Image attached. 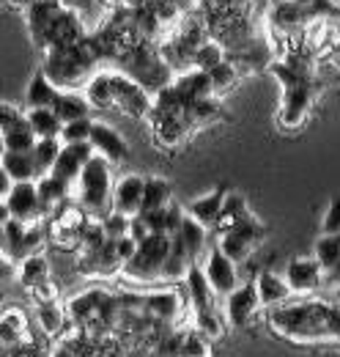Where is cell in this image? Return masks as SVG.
Wrapping results in <instances>:
<instances>
[{
	"mask_svg": "<svg viewBox=\"0 0 340 357\" xmlns=\"http://www.w3.org/2000/svg\"><path fill=\"white\" fill-rule=\"evenodd\" d=\"M269 327L291 341H340V305L283 303L269 311Z\"/></svg>",
	"mask_w": 340,
	"mask_h": 357,
	"instance_id": "obj_1",
	"label": "cell"
},
{
	"mask_svg": "<svg viewBox=\"0 0 340 357\" xmlns=\"http://www.w3.org/2000/svg\"><path fill=\"white\" fill-rule=\"evenodd\" d=\"M272 72H275V77L283 86L280 127L294 130V127H299L307 119L310 105L316 99V77H313L310 52L294 50V52L283 55L277 63H272Z\"/></svg>",
	"mask_w": 340,
	"mask_h": 357,
	"instance_id": "obj_2",
	"label": "cell"
},
{
	"mask_svg": "<svg viewBox=\"0 0 340 357\" xmlns=\"http://www.w3.org/2000/svg\"><path fill=\"white\" fill-rule=\"evenodd\" d=\"M77 206L88 218H105L110 212V192H113V176H110V162L99 154H93L83 165L77 176Z\"/></svg>",
	"mask_w": 340,
	"mask_h": 357,
	"instance_id": "obj_3",
	"label": "cell"
},
{
	"mask_svg": "<svg viewBox=\"0 0 340 357\" xmlns=\"http://www.w3.org/2000/svg\"><path fill=\"white\" fill-rule=\"evenodd\" d=\"M118 63L124 69V75L132 77L134 83H140L148 93H157L170 83V66L165 58H160L148 45H132L121 50Z\"/></svg>",
	"mask_w": 340,
	"mask_h": 357,
	"instance_id": "obj_4",
	"label": "cell"
},
{
	"mask_svg": "<svg viewBox=\"0 0 340 357\" xmlns=\"http://www.w3.org/2000/svg\"><path fill=\"white\" fill-rule=\"evenodd\" d=\"M168 248H170L168 234H148L146 239L137 242L132 259L121 267V272L127 275L129 280H137V283L160 280L165 256H168Z\"/></svg>",
	"mask_w": 340,
	"mask_h": 357,
	"instance_id": "obj_5",
	"label": "cell"
},
{
	"mask_svg": "<svg viewBox=\"0 0 340 357\" xmlns=\"http://www.w3.org/2000/svg\"><path fill=\"white\" fill-rule=\"evenodd\" d=\"M44 245V228L39 223H22L8 218L3 223V239H0V256L8 264H20L22 259L39 253Z\"/></svg>",
	"mask_w": 340,
	"mask_h": 357,
	"instance_id": "obj_6",
	"label": "cell"
},
{
	"mask_svg": "<svg viewBox=\"0 0 340 357\" xmlns=\"http://www.w3.org/2000/svg\"><path fill=\"white\" fill-rule=\"evenodd\" d=\"M261 239H263V225L258 223L253 215H247L245 220H239L236 225H231L228 231L219 234L217 248H219L233 264H245V261L253 256L255 248L261 245Z\"/></svg>",
	"mask_w": 340,
	"mask_h": 357,
	"instance_id": "obj_7",
	"label": "cell"
},
{
	"mask_svg": "<svg viewBox=\"0 0 340 357\" xmlns=\"http://www.w3.org/2000/svg\"><path fill=\"white\" fill-rule=\"evenodd\" d=\"M110 91H113V107L124 110L132 119H146L151 110V93L134 83L124 72L110 75Z\"/></svg>",
	"mask_w": 340,
	"mask_h": 357,
	"instance_id": "obj_8",
	"label": "cell"
},
{
	"mask_svg": "<svg viewBox=\"0 0 340 357\" xmlns=\"http://www.w3.org/2000/svg\"><path fill=\"white\" fill-rule=\"evenodd\" d=\"M8 206V215L14 220L22 223H39L42 215V204H39V192H36V181H14L8 195L3 198Z\"/></svg>",
	"mask_w": 340,
	"mask_h": 357,
	"instance_id": "obj_9",
	"label": "cell"
},
{
	"mask_svg": "<svg viewBox=\"0 0 340 357\" xmlns=\"http://www.w3.org/2000/svg\"><path fill=\"white\" fill-rule=\"evenodd\" d=\"M201 269H203V275H206V280H209V286H212L217 297H228L239 286V264H233L217 245L209 250L206 264Z\"/></svg>",
	"mask_w": 340,
	"mask_h": 357,
	"instance_id": "obj_10",
	"label": "cell"
},
{
	"mask_svg": "<svg viewBox=\"0 0 340 357\" xmlns=\"http://www.w3.org/2000/svg\"><path fill=\"white\" fill-rule=\"evenodd\" d=\"M91 157H93V149H91L88 140H83V143H61V151H58L55 165H52L49 174L55 178H61V181H66V184H75L80 171H83V165Z\"/></svg>",
	"mask_w": 340,
	"mask_h": 357,
	"instance_id": "obj_11",
	"label": "cell"
},
{
	"mask_svg": "<svg viewBox=\"0 0 340 357\" xmlns=\"http://www.w3.org/2000/svg\"><path fill=\"white\" fill-rule=\"evenodd\" d=\"M225 300H228V303H225V313H228V321H231L233 327H247V324L253 321L255 311L261 308L253 280L239 283Z\"/></svg>",
	"mask_w": 340,
	"mask_h": 357,
	"instance_id": "obj_12",
	"label": "cell"
},
{
	"mask_svg": "<svg viewBox=\"0 0 340 357\" xmlns=\"http://www.w3.org/2000/svg\"><path fill=\"white\" fill-rule=\"evenodd\" d=\"M88 143H91L93 154L105 157L110 165H118V162H127L129 160L127 140L116 132L113 127H107V124H96V121H93L91 135H88Z\"/></svg>",
	"mask_w": 340,
	"mask_h": 357,
	"instance_id": "obj_13",
	"label": "cell"
},
{
	"mask_svg": "<svg viewBox=\"0 0 340 357\" xmlns=\"http://www.w3.org/2000/svg\"><path fill=\"white\" fill-rule=\"evenodd\" d=\"M151 121V130H154V137L160 140V146L165 149H176L187 140V135L192 132V127L187 124L184 113L176 116V113H157V110H148L146 116Z\"/></svg>",
	"mask_w": 340,
	"mask_h": 357,
	"instance_id": "obj_14",
	"label": "cell"
},
{
	"mask_svg": "<svg viewBox=\"0 0 340 357\" xmlns=\"http://www.w3.org/2000/svg\"><path fill=\"white\" fill-rule=\"evenodd\" d=\"M85 36L83 31V20L72 11V8H61V14L55 17V22L49 25L47 36H44V47L42 50H49V47H69L77 45Z\"/></svg>",
	"mask_w": 340,
	"mask_h": 357,
	"instance_id": "obj_15",
	"label": "cell"
},
{
	"mask_svg": "<svg viewBox=\"0 0 340 357\" xmlns=\"http://www.w3.org/2000/svg\"><path fill=\"white\" fill-rule=\"evenodd\" d=\"M63 3L61 0H33L22 14H25V22H28V33L33 39L36 47H44V36L49 31V25L55 22V17L61 14Z\"/></svg>",
	"mask_w": 340,
	"mask_h": 357,
	"instance_id": "obj_16",
	"label": "cell"
},
{
	"mask_svg": "<svg viewBox=\"0 0 340 357\" xmlns=\"http://www.w3.org/2000/svg\"><path fill=\"white\" fill-rule=\"evenodd\" d=\"M321 280H324V269L316 259L302 256V259L288 261V267H286V283H288L291 291H302V294L316 291L321 286Z\"/></svg>",
	"mask_w": 340,
	"mask_h": 357,
	"instance_id": "obj_17",
	"label": "cell"
},
{
	"mask_svg": "<svg viewBox=\"0 0 340 357\" xmlns=\"http://www.w3.org/2000/svg\"><path fill=\"white\" fill-rule=\"evenodd\" d=\"M143 181L146 178L132 174L124 176L118 184H113V192H110V209L113 212H121V215H137L140 212V198H143Z\"/></svg>",
	"mask_w": 340,
	"mask_h": 357,
	"instance_id": "obj_18",
	"label": "cell"
},
{
	"mask_svg": "<svg viewBox=\"0 0 340 357\" xmlns=\"http://www.w3.org/2000/svg\"><path fill=\"white\" fill-rule=\"evenodd\" d=\"M255 291H258V303L263 308H275V305H283L288 297H291V289L286 283V278H280L277 272L272 269H261L253 278Z\"/></svg>",
	"mask_w": 340,
	"mask_h": 357,
	"instance_id": "obj_19",
	"label": "cell"
},
{
	"mask_svg": "<svg viewBox=\"0 0 340 357\" xmlns=\"http://www.w3.org/2000/svg\"><path fill=\"white\" fill-rule=\"evenodd\" d=\"M184 280H187V291H190V303H192V308H195V316H201V313H212L217 294L212 291V286H209L203 269L198 267V264H192V267L187 269Z\"/></svg>",
	"mask_w": 340,
	"mask_h": 357,
	"instance_id": "obj_20",
	"label": "cell"
},
{
	"mask_svg": "<svg viewBox=\"0 0 340 357\" xmlns=\"http://www.w3.org/2000/svg\"><path fill=\"white\" fill-rule=\"evenodd\" d=\"M25 341H31L28 316L20 311V308L0 311V347L3 349H11V347H20Z\"/></svg>",
	"mask_w": 340,
	"mask_h": 357,
	"instance_id": "obj_21",
	"label": "cell"
},
{
	"mask_svg": "<svg viewBox=\"0 0 340 357\" xmlns=\"http://www.w3.org/2000/svg\"><path fill=\"white\" fill-rule=\"evenodd\" d=\"M69 190H72V184L55 178L52 174H44V176L36 178V192H39V204H42L44 218L52 215V212H58V209L66 204Z\"/></svg>",
	"mask_w": 340,
	"mask_h": 357,
	"instance_id": "obj_22",
	"label": "cell"
},
{
	"mask_svg": "<svg viewBox=\"0 0 340 357\" xmlns=\"http://www.w3.org/2000/svg\"><path fill=\"white\" fill-rule=\"evenodd\" d=\"M170 83H173V89L184 96L187 105H190V102H198V99H209V96L214 93L209 75L201 72V69H190V72H184L181 77L170 80Z\"/></svg>",
	"mask_w": 340,
	"mask_h": 357,
	"instance_id": "obj_23",
	"label": "cell"
},
{
	"mask_svg": "<svg viewBox=\"0 0 340 357\" xmlns=\"http://www.w3.org/2000/svg\"><path fill=\"white\" fill-rule=\"evenodd\" d=\"M225 187H217L212 190L209 195H201V198H195L190 206H187V215L192 218V220H198V223L203 225L206 231L214 228L217 223V218H219V206H222V198H225Z\"/></svg>",
	"mask_w": 340,
	"mask_h": 357,
	"instance_id": "obj_24",
	"label": "cell"
},
{
	"mask_svg": "<svg viewBox=\"0 0 340 357\" xmlns=\"http://www.w3.org/2000/svg\"><path fill=\"white\" fill-rule=\"evenodd\" d=\"M140 218L146 220V225H148L151 234H168V236H173V234L178 231L181 220H184V209H181L178 204L170 201L168 206H162V209L140 212Z\"/></svg>",
	"mask_w": 340,
	"mask_h": 357,
	"instance_id": "obj_25",
	"label": "cell"
},
{
	"mask_svg": "<svg viewBox=\"0 0 340 357\" xmlns=\"http://www.w3.org/2000/svg\"><path fill=\"white\" fill-rule=\"evenodd\" d=\"M176 236H178V242L184 245L187 256L198 264V256L206 250V228L198 223V220H192V218L184 212V220H181V225H178Z\"/></svg>",
	"mask_w": 340,
	"mask_h": 357,
	"instance_id": "obj_26",
	"label": "cell"
},
{
	"mask_svg": "<svg viewBox=\"0 0 340 357\" xmlns=\"http://www.w3.org/2000/svg\"><path fill=\"white\" fill-rule=\"evenodd\" d=\"M52 110L66 124V121H75V119H88L93 107L88 105V99H85L83 93H77V91H61L58 99H55V105H52Z\"/></svg>",
	"mask_w": 340,
	"mask_h": 357,
	"instance_id": "obj_27",
	"label": "cell"
},
{
	"mask_svg": "<svg viewBox=\"0 0 340 357\" xmlns=\"http://www.w3.org/2000/svg\"><path fill=\"white\" fill-rule=\"evenodd\" d=\"M192 264H195V261L187 256L184 245H181L178 236L173 234V236H170V248H168V256H165V264H162L160 280H184L187 269L192 267Z\"/></svg>",
	"mask_w": 340,
	"mask_h": 357,
	"instance_id": "obj_28",
	"label": "cell"
},
{
	"mask_svg": "<svg viewBox=\"0 0 340 357\" xmlns=\"http://www.w3.org/2000/svg\"><path fill=\"white\" fill-rule=\"evenodd\" d=\"M173 201V190H170V181L165 178H146L143 181V198H140V212H154V209H162ZM137 212V215H140Z\"/></svg>",
	"mask_w": 340,
	"mask_h": 357,
	"instance_id": "obj_29",
	"label": "cell"
},
{
	"mask_svg": "<svg viewBox=\"0 0 340 357\" xmlns=\"http://www.w3.org/2000/svg\"><path fill=\"white\" fill-rule=\"evenodd\" d=\"M0 168L8 174L11 181H36V168L31 151H6L0 157Z\"/></svg>",
	"mask_w": 340,
	"mask_h": 357,
	"instance_id": "obj_30",
	"label": "cell"
},
{
	"mask_svg": "<svg viewBox=\"0 0 340 357\" xmlns=\"http://www.w3.org/2000/svg\"><path fill=\"white\" fill-rule=\"evenodd\" d=\"M247 215H250V212H247V201H245V195H239V192H225L222 206H219V218H217V223H214V231L222 234V231H228L231 225H236L239 220H245Z\"/></svg>",
	"mask_w": 340,
	"mask_h": 357,
	"instance_id": "obj_31",
	"label": "cell"
},
{
	"mask_svg": "<svg viewBox=\"0 0 340 357\" xmlns=\"http://www.w3.org/2000/svg\"><path fill=\"white\" fill-rule=\"evenodd\" d=\"M58 93H61V89H55V86L47 80V75L39 69V72L31 77V83H28L25 105H28V110H31V107H52L55 99H58Z\"/></svg>",
	"mask_w": 340,
	"mask_h": 357,
	"instance_id": "obj_32",
	"label": "cell"
},
{
	"mask_svg": "<svg viewBox=\"0 0 340 357\" xmlns=\"http://www.w3.org/2000/svg\"><path fill=\"white\" fill-rule=\"evenodd\" d=\"M143 313L148 319H157V321H170L178 313V297L173 291L148 294V297H143Z\"/></svg>",
	"mask_w": 340,
	"mask_h": 357,
	"instance_id": "obj_33",
	"label": "cell"
},
{
	"mask_svg": "<svg viewBox=\"0 0 340 357\" xmlns=\"http://www.w3.org/2000/svg\"><path fill=\"white\" fill-rule=\"evenodd\" d=\"M25 119H28V127L36 137H58L61 127H63V121L55 116L52 107H31L25 113Z\"/></svg>",
	"mask_w": 340,
	"mask_h": 357,
	"instance_id": "obj_34",
	"label": "cell"
},
{
	"mask_svg": "<svg viewBox=\"0 0 340 357\" xmlns=\"http://www.w3.org/2000/svg\"><path fill=\"white\" fill-rule=\"evenodd\" d=\"M47 280H49V264H47V259H44L42 253H33V256H28V259L20 261V283L28 291L39 289Z\"/></svg>",
	"mask_w": 340,
	"mask_h": 357,
	"instance_id": "obj_35",
	"label": "cell"
},
{
	"mask_svg": "<svg viewBox=\"0 0 340 357\" xmlns=\"http://www.w3.org/2000/svg\"><path fill=\"white\" fill-rule=\"evenodd\" d=\"M58 151H61V140H58V137H36V143H33V149H31L33 168H36V178L52 171Z\"/></svg>",
	"mask_w": 340,
	"mask_h": 357,
	"instance_id": "obj_36",
	"label": "cell"
},
{
	"mask_svg": "<svg viewBox=\"0 0 340 357\" xmlns=\"http://www.w3.org/2000/svg\"><path fill=\"white\" fill-rule=\"evenodd\" d=\"M85 99L96 110H110L113 107V91H110V75H93L85 83Z\"/></svg>",
	"mask_w": 340,
	"mask_h": 357,
	"instance_id": "obj_37",
	"label": "cell"
},
{
	"mask_svg": "<svg viewBox=\"0 0 340 357\" xmlns=\"http://www.w3.org/2000/svg\"><path fill=\"white\" fill-rule=\"evenodd\" d=\"M36 319H39V324H42V330L47 333V335H61L63 327H66V313H63V308H61L55 300L39 303Z\"/></svg>",
	"mask_w": 340,
	"mask_h": 357,
	"instance_id": "obj_38",
	"label": "cell"
},
{
	"mask_svg": "<svg viewBox=\"0 0 340 357\" xmlns=\"http://www.w3.org/2000/svg\"><path fill=\"white\" fill-rule=\"evenodd\" d=\"M206 75H209V80H212L214 93H222V91H228L236 86V80H239V66H236L233 61L222 58V61H219L217 66H212Z\"/></svg>",
	"mask_w": 340,
	"mask_h": 357,
	"instance_id": "obj_39",
	"label": "cell"
},
{
	"mask_svg": "<svg viewBox=\"0 0 340 357\" xmlns=\"http://www.w3.org/2000/svg\"><path fill=\"white\" fill-rule=\"evenodd\" d=\"M321 269L327 272V269L332 267V264H338L340 261V234H324L318 242H316V256H313Z\"/></svg>",
	"mask_w": 340,
	"mask_h": 357,
	"instance_id": "obj_40",
	"label": "cell"
},
{
	"mask_svg": "<svg viewBox=\"0 0 340 357\" xmlns=\"http://www.w3.org/2000/svg\"><path fill=\"white\" fill-rule=\"evenodd\" d=\"M225 58V50L219 42H201V45L195 47V52H192V66L195 69H201V72H209L212 66H217L219 61Z\"/></svg>",
	"mask_w": 340,
	"mask_h": 357,
	"instance_id": "obj_41",
	"label": "cell"
},
{
	"mask_svg": "<svg viewBox=\"0 0 340 357\" xmlns=\"http://www.w3.org/2000/svg\"><path fill=\"white\" fill-rule=\"evenodd\" d=\"M91 127H93L91 116H88V119H75V121H66V124L61 127L58 140H61V143H83V140H88V135H91Z\"/></svg>",
	"mask_w": 340,
	"mask_h": 357,
	"instance_id": "obj_42",
	"label": "cell"
},
{
	"mask_svg": "<svg viewBox=\"0 0 340 357\" xmlns=\"http://www.w3.org/2000/svg\"><path fill=\"white\" fill-rule=\"evenodd\" d=\"M0 137H3L6 151H31V149H33V143H36V135L31 132V127L11 130V132L0 135Z\"/></svg>",
	"mask_w": 340,
	"mask_h": 357,
	"instance_id": "obj_43",
	"label": "cell"
},
{
	"mask_svg": "<svg viewBox=\"0 0 340 357\" xmlns=\"http://www.w3.org/2000/svg\"><path fill=\"white\" fill-rule=\"evenodd\" d=\"M20 127H28V119L20 107L8 105V102H0V135L11 132V130H20Z\"/></svg>",
	"mask_w": 340,
	"mask_h": 357,
	"instance_id": "obj_44",
	"label": "cell"
},
{
	"mask_svg": "<svg viewBox=\"0 0 340 357\" xmlns=\"http://www.w3.org/2000/svg\"><path fill=\"white\" fill-rule=\"evenodd\" d=\"M99 223H102V231H105L107 239H118L129 231V218L121 212H113V209L105 218H99Z\"/></svg>",
	"mask_w": 340,
	"mask_h": 357,
	"instance_id": "obj_45",
	"label": "cell"
},
{
	"mask_svg": "<svg viewBox=\"0 0 340 357\" xmlns=\"http://www.w3.org/2000/svg\"><path fill=\"white\" fill-rule=\"evenodd\" d=\"M324 234H340V198H335L324 215Z\"/></svg>",
	"mask_w": 340,
	"mask_h": 357,
	"instance_id": "obj_46",
	"label": "cell"
},
{
	"mask_svg": "<svg viewBox=\"0 0 340 357\" xmlns=\"http://www.w3.org/2000/svg\"><path fill=\"white\" fill-rule=\"evenodd\" d=\"M134 248H137V242H134V239H132L129 234H124V236H118V239H116V256H118L121 267H124V264H127L129 259H132Z\"/></svg>",
	"mask_w": 340,
	"mask_h": 357,
	"instance_id": "obj_47",
	"label": "cell"
},
{
	"mask_svg": "<svg viewBox=\"0 0 340 357\" xmlns=\"http://www.w3.org/2000/svg\"><path fill=\"white\" fill-rule=\"evenodd\" d=\"M127 234L134 239V242H140V239H146L151 231H148V225H146V220H143L140 215H132V218H129V231H127Z\"/></svg>",
	"mask_w": 340,
	"mask_h": 357,
	"instance_id": "obj_48",
	"label": "cell"
},
{
	"mask_svg": "<svg viewBox=\"0 0 340 357\" xmlns=\"http://www.w3.org/2000/svg\"><path fill=\"white\" fill-rule=\"evenodd\" d=\"M11 184H14V181H11V178H8V174H6L3 168H0V201H3L6 195H8V190H11Z\"/></svg>",
	"mask_w": 340,
	"mask_h": 357,
	"instance_id": "obj_49",
	"label": "cell"
},
{
	"mask_svg": "<svg viewBox=\"0 0 340 357\" xmlns=\"http://www.w3.org/2000/svg\"><path fill=\"white\" fill-rule=\"evenodd\" d=\"M324 275H327V280H330L332 286H340V261H338V264H332V267L327 269Z\"/></svg>",
	"mask_w": 340,
	"mask_h": 357,
	"instance_id": "obj_50",
	"label": "cell"
},
{
	"mask_svg": "<svg viewBox=\"0 0 340 357\" xmlns=\"http://www.w3.org/2000/svg\"><path fill=\"white\" fill-rule=\"evenodd\" d=\"M3 3H6L8 8H17V11H25V8H28V6L33 3V0H3Z\"/></svg>",
	"mask_w": 340,
	"mask_h": 357,
	"instance_id": "obj_51",
	"label": "cell"
},
{
	"mask_svg": "<svg viewBox=\"0 0 340 357\" xmlns=\"http://www.w3.org/2000/svg\"><path fill=\"white\" fill-rule=\"evenodd\" d=\"M330 55H332V63L340 69V42H332V45H330Z\"/></svg>",
	"mask_w": 340,
	"mask_h": 357,
	"instance_id": "obj_52",
	"label": "cell"
},
{
	"mask_svg": "<svg viewBox=\"0 0 340 357\" xmlns=\"http://www.w3.org/2000/svg\"><path fill=\"white\" fill-rule=\"evenodd\" d=\"M11 215H8V206H6V201H0V223H6Z\"/></svg>",
	"mask_w": 340,
	"mask_h": 357,
	"instance_id": "obj_53",
	"label": "cell"
},
{
	"mask_svg": "<svg viewBox=\"0 0 340 357\" xmlns=\"http://www.w3.org/2000/svg\"><path fill=\"white\" fill-rule=\"evenodd\" d=\"M146 3H148V0H124L127 8H140V6H146Z\"/></svg>",
	"mask_w": 340,
	"mask_h": 357,
	"instance_id": "obj_54",
	"label": "cell"
},
{
	"mask_svg": "<svg viewBox=\"0 0 340 357\" xmlns=\"http://www.w3.org/2000/svg\"><path fill=\"white\" fill-rule=\"evenodd\" d=\"M335 42H340V17H338V25H335Z\"/></svg>",
	"mask_w": 340,
	"mask_h": 357,
	"instance_id": "obj_55",
	"label": "cell"
},
{
	"mask_svg": "<svg viewBox=\"0 0 340 357\" xmlns=\"http://www.w3.org/2000/svg\"><path fill=\"white\" fill-rule=\"evenodd\" d=\"M0 239H3V223H0Z\"/></svg>",
	"mask_w": 340,
	"mask_h": 357,
	"instance_id": "obj_56",
	"label": "cell"
}]
</instances>
